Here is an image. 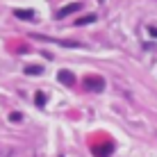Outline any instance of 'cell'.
Returning <instances> with one entry per match:
<instances>
[{
  "label": "cell",
  "mask_w": 157,
  "mask_h": 157,
  "mask_svg": "<svg viewBox=\"0 0 157 157\" xmlns=\"http://www.w3.org/2000/svg\"><path fill=\"white\" fill-rule=\"evenodd\" d=\"M84 89H89V91H102L105 89V80L102 78H94V75H91V78H84Z\"/></svg>",
  "instance_id": "cell-1"
},
{
  "label": "cell",
  "mask_w": 157,
  "mask_h": 157,
  "mask_svg": "<svg viewBox=\"0 0 157 157\" xmlns=\"http://www.w3.org/2000/svg\"><path fill=\"white\" fill-rule=\"evenodd\" d=\"M78 9H82V5H80V2H71V5H66V7H62L55 16H57V18H66V16H71L73 12H78Z\"/></svg>",
  "instance_id": "cell-2"
},
{
  "label": "cell",
  "mask_w": 157,
  "mask_h": 157,
  "mask_svg": "<svg viewBox=\"0 0 157 157\" xmlns=\"http://www.w3.org/2000/svg\"><path fill=\"white\" fill-rule=\"evenodd\" d=\"M57 80H59L62 84H66V86H73V84H75V75H73L71 71H59Z\"/></svg>",
  "instance_id": "cell-3"
},
{
  "label": "cell",
  "mask_w": 157,
  "mask_h": 157,
  "mask_svg": "<svg viewBox=\"0 0 157 157\" xmlns=\"http://www.w3.org/2000/svg\"><path fill=\"white\" fill-rule=\"evenodd\" d=\"M112 150H114V144H102V146H96L94 153H96V157H107Z\"/></svg>",
  "instance_id": "cell-4"
},
{
  "label": "cell",
  "mask_w": 157,
  "mask_h": 157,
  "mask_svg": "<svg viewBox=\"0 0 157 157\" xmlns=\"http://www.w3.org/2000/svg\"><path fill=\"white\" fill-rule=\"evenodd\" d=\"M14 16L16 18H23V21H32L34 18V12H30V9H16Z\"/></svg>",
  "instance_id": "cell-5"
},
{
  "label": "cell",
  "mask_w": 157,
  "mask_h": 157,
  "mask_svg": "<svg viewBox=\"0 0 157 157\" xmlns=\"http://www.w3.org/2000/svg\"><path fill=\"white\" fill-rule=\"evenodd\" d=\"M36 39H46V36L36 34ZM46 41H55V39H46ZM57 43H62V46H66V48H80V43H75V41H57Z\"/></svg>",
  "instance_id": "cell-6"
},
{
  "label": "cell",
  "mask_w": 157,
  "mask_h": 157,
  "mask_svg": "<svg viewBox=\"0 0 157 157\" xmlns=\"http://www.w3.org/2000/svg\"><path fill=\"white\" fill-rule=\"evenodd\" d=\"M94 21H96V14H89V16H84V18L78 21V28H82V25H89V23H94Z\"/></svg>",
  "instance_id": "cell-7"
},
{
  "label": "cell",
  "mask_w": 157,
  "mask_h": 157,
  "mask_svg": "<svg viewBox=\"0 0 157 157\" xmlns=\"http://www.w3.org/2000/svg\"><path fill=\"white\" fill-rule=\"evenodd\" d=\"M25 73H28V75H39L41 66H30V68H25Z\"/></svg>",
  "instance_id": "cell-8"
},
{
  "label": "cell",
  "mask_w": 157,
  "mask_h": 157,
  "mask_svg": "<svg viewBox=\"0 0 157 157\" xmlns=\"http://www.w3.org/2000/svg\"><path fill=\"white\" fill-rule=\"evenodd\" d=\"M46 102V96H43V91H36V105H43Z\"/></svg>",
  "instance_id": "cell-9"
}]
</instances>
